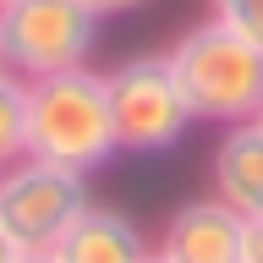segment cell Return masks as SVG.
I'll use <instances>...</instances> for the list:
<instances>
[{"label": "cell", "instance_id": "cell-1", "mask_svg": "<svg viewBox=\"0 0 263 263\" xmlns=\"http://www.w3.org/2000/svg\"><path fill=\"white\" fill-rule=\"evenodd\" d=\"M28 154L61 170H77V176H93L121 154L104 71L77 66V71L28 82Z\"/></svg>", "mask_w": 263, "mask_h": 263}, {"label": "cell", "instance_id": "cell-2", "mask_svg": "<svg viewBox=\"0 0 263 263\" xmlns=\"http://www.w3.org/2000/svg\"><path fill=\"white\" fill-rule=\"evenodd\" d=\"M170 66H176V82L186 93L192 121H209V126L258 121V110H263V44H252L236 28L209 16V22H197V28H186L176 39Z\"/></svg>", "mask_w": 263, "mask_h": 263}, {"label": "cell", "instance_id": "cell-3", "mask_svg": "<svg viewBox=\"0 0 263 263\" xmlns=\"http://www.w3.org/2000/svg\"><path fill=\"white\" fill-rule=\"evenodd\" d=\"M104 16L88 0H6L0 6V66L22 82L88 66Z\"/></svg>", "mask_w": 263, "mask_h": 263}, {"label": "cell", "instance_id": "cell-4", "mask_svg": "<svg viewBox=\"0 0 263 263\" xmlns=\"http://www.w3.org/2000/svg\"><path fill=\"white\" fill-rule=\"evenodd\" d=\"M104 88H110V121L121 154H170L192 126L170 55H132L115 71H104Z\"/></svg>", "mask_w": 263, "mask_h": 263}, {"label": "cell", "instance_id": "cell-5", "mask_svg": "<svg viewBox=\"0 0 263 263\" xmlns=\"http://www.w3.org/2000/svg\"><path fill=\"white\" fill-rule=\"evenodd\" d=\"M88 209V176L61 170L22 154L11 170H0V230L22 252H55L71 219Z\"/></svg>", "mask_w": 263, "mask_h": 263}, {"label": "cell", "instance_id": "cell-6", "mask_svg": "<svg viewBox=\"0 0 263 263\" xmlns=\"http://www.w3.org/2000/svg\"><path fill=\"white\" fill-rule=\"evenodd\" d=\"M241 230L247 219L219 197H197V203H181L164 225L159 258L170 263H241Z\"/></svg>", "mask_w": 263, "mask_h": 263}, {"label": "cell", "instance_id": "cell-7", "mask_svg": "<svg viewBox=\"0 0 263 263\" xmlns=\"http://www.w3.org/2000/svg\"><path fill=\"white\" fill-rule=\"evenodd\" d=\"M209 176H214V197L219 203H230L241 219H263V126L258 121L225 126Z\"/></svg>", "mask_w": 263, "mask_h": 263}, {"label": "cell", "instance_id": "cell-8", "mask_svg": "<svg viewBox=\"0 0 263 263\" xmlns=\"http://www.w3.org/2000/svg\"><path fill=\"white\" fill-rule=\"evenodd\" d=\"M49 258L55 263H143L148 241H143V230L132 225L126 214L88 203V209L71 219V230L55 241Z\"/></svg>", "mask_w": 263, "mask_h": 263}, {"label": "cell", "instance_id": "cell-9", "mask_svg": "<svg viewBox=\"0 0 263 263\" xmlns=\"http://www.w3.org/2000/svg\"><path fill=\"white\" fill-rule=\"evenodd\" d=\"M28 154V82L0 66V170Z\"/></svg>", "mask_w": 263, "mask_h": 263}, {"label": "cell", "instance_id": "cell-10", "mask_svg": "<svg viewBox=\"0 0 263 263\" xmlns=\"http://www.w3.org/2000/svg\"><path fill=\"white\" fill-rule=\"evenodd\" d=\"M209 16L225 22V28H236L252 44H263V0H209Z\"/></svg>", "mask_w": 263, "mask_h": 263}, {"label": "cell", "instance_id": "cell-11", "mask_svg": "<svg viewBox=\"0 0 263 263\" xmlns=\"http://www.w3.org/2000/svg\"><path fill=\"white\" fill-rule=\"evenodd\" d=\"M241 263H263V219H247V230H241Z\"/></svg>", "mask_w": 263, "mask_h": 263}, {"label": "cell", "instance_id": "cell-12", "mask_svg": "<svg viewBox=\"0 0 263 263\" xmlns=\"http://www.w3.org/2000/svg\"><path fill=\"white\" fill-rule=\"evenodd\" d=\"M99 16H132V11H143L148 0H88Z\"/></svg>", "mask_w": 263, "mask_h": 263}, {"label": "cell", "instance_id": "cell-13", "mask_svg": "<svg viewBox=\"0 0 263 263\" xmlns=\"http://www.w3.org/2000/svg\"><path fill=\"white\" fill-rule=\"evenodd\" d=\"M0 263H22V247H16L6 230H0Z\"/></svg>", "mask_w": 263, "mask_h": 263}, {"label": "cell", "instance_id": "cell-14", "mask_svg": "<svg viewBox=\"0 0 263 263\" xmlns=\"http://www.w3.org/2000/svg\"><path fill=\"white\" fill-rule=\"evenodd\" d=\"M22 263H55L49 252H22Z\"/></svg>", "mask_w": 263, "mask_h": 263}, {"label": "cell", "instance_id": "cell-15", "mask_svg": "<svg viewBox=\"0 0 263 263\" xmlns=\"http://www.w3.org/2000/svg\"><path fill=\"white\" fill-rule=\"evenodd\" d=\"M143 263H170V258H159V252H148V258H143Z\"/></svg>", "mask_w": 263, "mask_h": 263}, {"label": "cell", "instance_id": "cell-16", "mask_svg": "<svg viewBox=\"0 0 263 263\" xmlns=\"http://www.w3.org/2000/svg\"><path fill=\"white\" fill-rule=\"evenodd\" d=\"M258 126H263V110H258Z\"/></svg>", "mask_w": 263, "mask_h": 263}, {"label": "cell", "instance_id": "cell-17", "mask_svg": "<svg viewBox=\"0 0 263 263\" xmlns=\"http://www.w3.org/2000/svg\"><path fill=\"white\" fill-rule=\"evenodd\" d=\"M0 6H6V0H0Z\"/></svg>", "mask_w": 263, "mask_h": 263}]
</instances>
